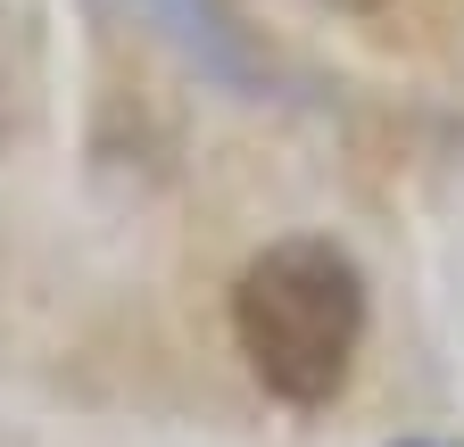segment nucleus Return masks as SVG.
Instances as JSON below:
<instances>
[{
    "label": "nucleus",
    "mask_w": 464,
    "mask_h": 447,
    "mask_svg": "<svg viewBox=\"0 0 464 447\" xmlns=\"http://www.w3.org/2000/svg\"><path fill=\"white\" fill-rule=\"evenodd\" d=\"M232 340L282 406H332L365 348V273L332 241H274L232 290Z\"/></svg>",
    "instance_id": "1"
},
{
    "label": "nucleus",
    "mask_w": 464,
    "mask_h": 447,
    "mask_svg": "<svg viewBox=\"0 0 464 447\" xmlns=\"http://www.w3.org/2000/svg\"><path fill=\"white\" fill-rule=\"evenodd\" d=\"M332 9H382V0H332Z\"/></svg>",
    "instance_id": "2"
}]
</instances>
